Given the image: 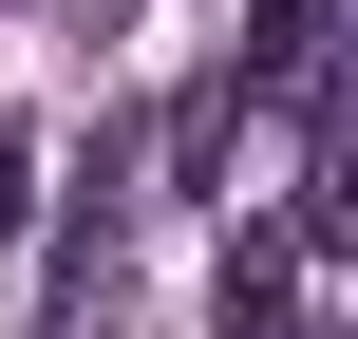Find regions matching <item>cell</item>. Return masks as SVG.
Segmentation results:
<instances>
[{"label": "cell", "instance_id": "5", "mask_svg": "<svg viewBox=\"0 0 358 339\" xmlns=\"http://www.w3.org/2000/svg\"><path fill=\"white\" fill-rule=\"evenodd\" d=\"M19 226H38V132L0 113V245H19Z\"/></svg>", "mask_w": 358, "mask_h": 339}, {"label": "cell", "instance_id": "4", "mask_svg": "<svg viewBox=\"0 0 358 339\" xmlns=\"http://www.w3.org/2000/svg\"><path fill=\"white\" fill-rule=\"evenodd\" d=\"M208 339H302V302H283V245H245V264H227V302H208Z\"/></svg>", "mask_w": 358, "mask_h": 339}, {"label": "cell", "instance_id": "2", "mask_svg": "<svg viewBox=\"0 0 358 339\" xmlns=\"http://www.w3.org/2000/svg\"><path fill=\"white\" fill-rule=\"evenodd\" d=\"M302 264H358V94H321V151H302Z\"/></svg>", "mask_w": 358, "mask_h": 339}, {"label": "cell", "instance_id": "3", "mask_svg": "<svg viewBox=\"0 0 358 339\" xmlns=\"http://www.w3.org/2000/svg\"><path fill=\"white\" fill-rule=\"evenodd\" d=\"M245 94H264V75H245V57H227V75H208V94H189V113H170V189H208V170H227V132H245Z\"/></svg>", "mask_w": 358, "mask_h": 339}, {"label": "cell", "instance_id": "1", "mask_svg": "<svg viewBox=\"0 0 358 339\" xmlns=\"http://www.w3.org/2000/svg\"><path fill=\"white\" fill-rule=\"evenodd\" d=\"M340 57H358V0H245V75H321L340 94Z\"/></svg>", "mask_w": 358, "mask_h": 339}]
</instances>
